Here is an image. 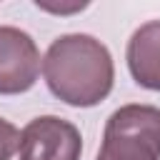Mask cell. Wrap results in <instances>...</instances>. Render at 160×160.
Wrapping results in <instances>:
<instances>
[{
	"mask_svg": "<svg viewBox=\"0 0 160 160\" xmlns=\"http://www.w3.org/2000/svg\"><path fill=\"white\" fill-rule=\"evenodd\" d=\"M35 5L40 10H48V12H55V15H70V12H80L88 8V2H48V0H35Z\"/></svg>",
	"mask_w": 160,
	"mask_h": 160,
	"instance_id": "52a82bcc",
	"label": "cell"
},
{
	"mask_svg": "<svg viewBox=\"0 0 160 160\" xmlns=\"http://www.w3.org/2000/svg\"><path fill=\"white\" fill-rule=\"evenodd\" d=\"M40 50L35 40L12 25H0V95L28 92L40 75Z\"/></svg>",
	"mask_w": 160,
	"mask_h": 160,
	"instance_id": "277c9868",
	"label": "cell"
},
{
	"mask_svg": "<svg viewBox=\"0 0 160 160\" xmlns=\"http://www.w3.org/2000/svg\"><path fill=\"white\" fill-rule=\"evenodd\" d=\"M20 160H80V130L58 115H40L20 130Z\"/></svg>",
	"mask_w": 160,
	"mask_h": 160,
	"instance_id": "3957f363",
	"label": "cell"
},
{
	"mask_svg": "<svg viewBox=\"0 0 160 160\" xmlns=\"http://www.w3.org/2000/svg\"><path fill=\"white\" fill-rule=\"evenodd\" d=\"M125 58L132 80L160 92V20H150L130 35Z\"/></svg>",
	"mask_w": 160,
	"mask_h": 160,
	"instance_id": "5b68a950",
	"label": "cell"
},
{
	"mask_svg": "<svg viewBox=\"0 0 160 160\" xmlns=\"http://www.w3.org/2000/svg\"><path fill=\"white\" fill-rule=\"evenodd\" d=\"M20 148V130L0 118V160H10Z\"/></svg>",
	"mask_w": 160,
	"mask_h": 160,
	"instance_id": "8992f818",
	"label": "cell"
},
{
	"mask_svg": "<svg viewBox=\"0 0 160 160\" xmlns=\"http://www.w3.org/2000/svg\"><path fill=\"white\" fill-rule=\"evenodd\" d=\"M42 75L58 100L72 108H92L110 95L115 65L110 50L98 38L70 32L50 42L42 58Z\"/></svg>",
	"mask_w": 160,
	"mask_h": 160,
	"instance_id": "6da1fadb",
	"label": "cell"
},
{
	"mask_svg": "<svg viewBox=\"0 0 160 160\" xmlns=\"http://www.w3.org/2000/svg\"><path fill=\"white\" fill-rule=\"evenodd\" d=\"M95 160H160V108L140 102L118 108L105 122Z\"/></svg>",
	"mask_w": 160,
	"mask_h": 160,
	"instance_id": "7a4b0ae2",
	"label": "cell"
}]
</instances>
